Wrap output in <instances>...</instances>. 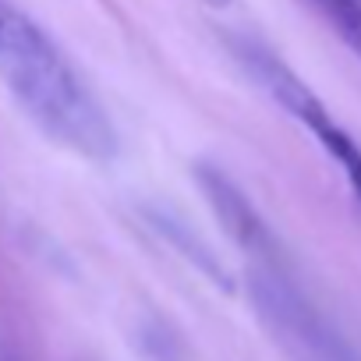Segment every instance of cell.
I'll list each match as a JSON object with an SVG mask.
<instances>
[{"label": "cell", "mask_w": 361, "mask_h": 361, "mask_svg": "<svg viewBox=\"0 0 361 361\" xmlns=\"http://www.w3.org/2000/svg\"><path fill=\"white\" fill-rule=\"evenodd\" d=\"M0 78L25 117L61 149L92 163L117 156V131L85 78L11 0H0Z\"/></svg>", "instance_id": "obj_1"}, {"label": "cell", "mask_w": 361, "mask_h": 361, "mask_svg": "<svg viewBox=\"0 0 361 361\" xmlns=\"http://www.w3.org/2000/svg\"><path fill=\"white\" fill-rule=\"evenodd\" d=\"M234 238L255 259V266L248 273L255 308L294 361H361L357 347L329 322V315L290 276V269L283 266L280 248L262 220L248 224Z\"/></svg>", "instance_id": "obj_2"}, {"label": "cell", "mask_w": 361, "mask_h": 361, "mask_svg": "<svg viewBox=\"0 0 361 361\" xmlns=\"http://www.w3.org/2000/svg\"><path fill=\"white\" fill-rule=\"evenodd\" d=\"M234 54H238V61L245 64V71H248L294 121H301V124L315 135V142L329 152V159L343 170V177L350 180L354 195L361 199V145L333 121V114L326 110V103H322L276 54H269L266 47H259V43H238Z\"/></svg>", "instance_id": "obj_3"}, {"label": "cell", "mask_w": 361, "mask_h": 361, "mask_svg": "<svg viewBox=\"0 0 361 361\" xmlns=\"http://www.w3.org/2000/svg\"><path fill=\"white\" fill-rule=\"evenodd\" d=\"M308 4L361 57V0H308Z\"/></svg>", "instance_id": "obj_4"}, {"label": "cell", "mask_w": 361, "mask_h": 361, "mask_svg": "<svg viewBox=\"0 0 361 361\" xmlns=\"http://www.w3.org/2000/svg\"><path fill=\"white\" fill-rule=\"evenodd\" d=\"M202 4H209V8H231L234 0H202Z\"/></svg>", "instance_id": "obj_5"}]
</instances>
